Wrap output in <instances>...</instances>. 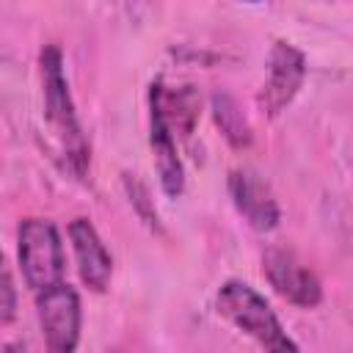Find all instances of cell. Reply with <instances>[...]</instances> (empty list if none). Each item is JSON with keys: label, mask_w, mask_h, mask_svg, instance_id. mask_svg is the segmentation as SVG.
<instances>
[{"label": "cell", "mask_w": 353, "mask_h": 353, "mask_svg": "<svg viewBox=\"0 0 353 353\" xmlns=\"http://www.w3.org/2000/svg\"><path fill=\"white\" fill-rule=\"evenodd\" d=\"M39 80H41V105H44V121L55 138L61 165L63 171L74 174L77 179H85L91 149L85 135L80 132V121L74 113V102L69 94V80L63 74V55L55 44H47L39 52Z\"/></svg>", "instance_id": "cell-1"}, {"label": "cell", "mask_w": 353, "mask_h": 353, "mask_svg": "<svg viewBox=\"0 0 353 353\" xmlns=\"http://www.w3.org/2000/svg\"><path fill=\"white\" fill-rule=\"evenodd\" d=\"M215 309L223 320H229L237 331L251 336L265 350H298V345L281 328L270 303L251 284L237 279L223 281L215 295Z\"/></svg>", "instance_id": "cell-2"}, {"label": "cell", "mask_w": 353, "mask_h": 353, "mask_svg": "<svg viewBox=\"0 0 353 353\" xmlns=\"http://www.w3.org/2000/svg\"><path fill=\"white\" fill-rule=\"evenodd\" d=\"M17 259L25 284L30 292H41L58 281H63V245L52 221L25 218L17 232Z\"/></svg>", "instance_id": "cell-3"}, {"label": "cell", "mask_w": 353, "mask_h": 353, "mask_svg": "<svg viewBox=\"0 0 353 353\" xmlns=\"http://www.w3.org/2000/svg\"><path fill=\"white\" fill-rule=\"evenodd\" d=\"M36 317L44 334V345L52 353H72L80 342V298L74 287L58 281L36 292Z\"/></svg>", "instance_id": "cell-4"}, {"label": "cell", "mask_w": 353, "mask_h": 353, "mask_svg": "<svg viewBox=\"0 0 353 353\" xmlns=\"http://www.w3.org/2000/svg\"><path fill=\"white\" fill-rule=\"evenodd\" d=\"M306 80V55L290 41H273L268 52V77L259 91V108L265 116H279L301 91Z\"/></svg>", "instance_id": "cell-5"}, {"label": "cell", "mask_w": 353, "mask_h": 353, "mask_svg": "<svg viewBox=\"0 0 353 353\" xmlns=\"http://www.w3.org/2000/svg\"><path fill=\"white\" fill-rule=\"evenodd\" d=\"M262 276L292 306L314 309L323 301V284L314 270L287 248H268L262 254Z\"/></svg>", "instance_id": "cell-6"}, {"label": "cell", "mask_w": 353, "mask_h": 353, "mask_svg": "<svg viewBox=\"0 0 353 353\" xmlns=\"http://www.w3.org/2000/svg\"><path fill=\"white\" fill-rule=\"evenodd\" d=\"M229 196H232L234 210L251 229L273 232L279 226V221H281L279 201H276L270 185L265 182V176L256 174L254 168L229 171Z\"/></svg>", "instance_id": "cell-7"}, {"label": "cell", "mask_w": 353, "mask_h": 353, "mask_svg": "<svg viewBox=\"0 0 353 353\" xmlns=\"http://www.w3.org/2000/svg\"><path fill=\"white\" fill-rule=\"evenodd\" d=\"M69 240H72L80 281L91 292H105L110 284V276H113V256L105 248L94 223L88 218H74L69 223Z\"/></svg>", "instance_id": "cell-8"}, {"label": "cell", "mask_w": 353, "mask_h": 353, "mask_svg": "<svg viewBox=\"0 0 353 353\" xmlns=\"http://www.w3.org/2000/svg\"><path fill=\"white\" fill-rule=\"evenodd\" d=\"M149 146H152V157H154L163 193L168 199H176L185 190V168L176 152V135L168 130L160 110L152 105H149Z\"/></svg>", "instance_id": "cell-9"}, {"label": "cell", "mask_w": 353, "mask_h": 353, "mask_svg": "<svg viewBox=\"0 0 353 353\" xmlns=\"http://www.w3.org/2000/svg\"><path fill=\"white\" fill-rule=\"evenodd\" d=\"M149 105L160 110L163 121L176 138H188L199 121V108L201 97L193 85H179V88H165L163 80H154L149 88Z\"/></svg>", "instance_id": "cell-10"}, {"label": "cell", "mask_w": 353, "mask_h": 353, "mask_svg": "<svg viewBox=\"0 0 353 353\" xmlns=\"http://www.w3.org/2000/svg\"><path fill=\"white\" fill-rule=\"evenodd\" d=\"M212 119L221 130V135L234 146V149H245L251 143V124L243 116L237 99L226 91H215L212 94Z\"/></svg>", "instance_id": "cell-11"}, {"label": "cell", "mask_w": 353, "mask_h": 353, "mask_svg": "<svg viewBox=\"0 0 353 353\" xmlns=\"http://www.w3.org/2000/svg\"><path fill=\"white\" fill-rule=\"evenodd\" d=\"M124 190H127V199H130L132 210L138 212V218H141L149 229H160V218H157L154 201H152V196H149V188H146L135 174H124Z\"/></svg>", "instance_id": "cell-12"}, {"label": "cell", "mask_w": 353, "mask_h": 353, "mask_svg": "<svg viewBox=\"0 0 353 353\" xmlns=\"http://www.w3.org/2000/svg\"><path fill=\"white\" fill-rule=\"evenodd\" d=\"M17 314V287H14V276L11 268H3L0 276V325H8Z\"/></svg>", "instance_id": "cell-13"}, {"label": "cell", "mask_w": 353, "mask_h": 353, "mask_svg": "<svg viewBox=\"0 0 353 353\" xmlns=\"http://www.w3.org/2000/svg\"><path fill=\"white\" fill-rule=\"evenodd\" d=\"M245 3H256V0H245Z\"/></svg>", "instance_id": "cell-14"}]
</instances>
